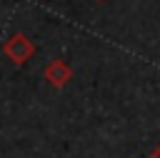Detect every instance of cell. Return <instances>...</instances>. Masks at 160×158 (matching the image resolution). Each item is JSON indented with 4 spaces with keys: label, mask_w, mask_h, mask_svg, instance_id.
<instances>
[{
    "label": "cell",
    "mask_w": 160,
    "mask_h": 158,
    "mask_svg": "<svg viewBox=\"0 0 160 158\" xmlns=\"http://www.w3.org/2000/svg\"><path fill=\"white\" fill-rule=\"evenodd\" d=\"M35 53H38V45H35L25 33H12V35L2 43V55H5L12 65H25Z\"/></svg>",
    "instance_id": "obj_1"
},
{
    "label": "cell",
    "mask_w": 160,
    "mask_h": 158,
    "mask_svg": "<svg viewBox=\"0 0 160 158\" xmlns=\"http://www.w3.org/2000/svg\"><path fill=\"white\" fill-rule=\"evenodd\" d=\"M42 78H45L52 88H65V85L72 80V68H70L62 58H55V60H50V63L42 68Z\"/></svg>",
    "instance_id": "obj_2"
},
{
    "label": "cell",
    "mask_w": 160,
    "mask_h": 158,
    "mask_svg": "<svg viewBox=\"0 0 160 158\" xmlns=\"http://www.w3.org/2000/svg\"><path fill=\"white\" fill-rule=\"evenodd\" d=\"M150 158H160V145H158V148H155V150L150 153Z\"/></svg>",
    "instance_id": "obj_3"
},
{
    "label": "cell",
    "mask_w": 160,
    "mask_h": 158,
    "mask_svg": "<svg viewBox=\"0 0 160 158\" xmlns=\"http://www.w3.org/2000/svg\"><path fill=\"white\" fill-rule=\"evenodd\" d=\"M95 3H102V0H95Z\"/></svg>",
    "instance_id": "obj_4"
}]
</instances>
